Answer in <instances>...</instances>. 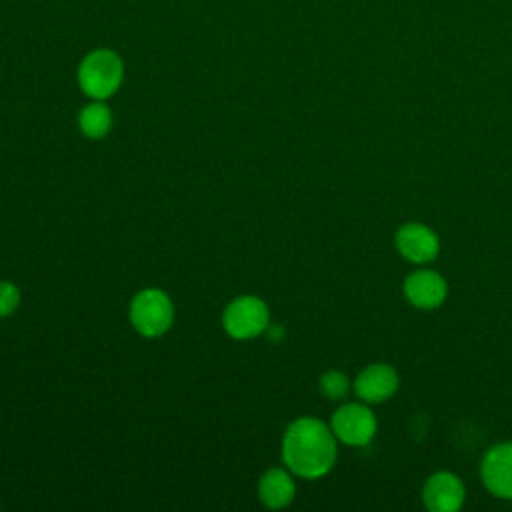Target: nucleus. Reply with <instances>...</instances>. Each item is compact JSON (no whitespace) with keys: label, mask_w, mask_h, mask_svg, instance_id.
<instances>
[{"label":"nucleus","mask_w":512,"mask_h":512,"mask_svg":"<svg viewBox=\"0 0 512 512\" xmlns=\"http://www.w3.org/2000/svg\"><path fill=\"white\" fill-rule=\"evenodd\" d=\"M338 458L332 428L314 416H302L288 424L282 438V460L286 468L302 478L326 476Z\"/></svg>","instance_id":"f257e3e1"},{"label":"nucleus","mask_w":512,"mask_h":512,"mask_svg":"<svg viewBox=\"0 0 512 512\" xmlns=\"http://www.w3.org/2000/svg\"><path fill=\"white\" fill-rule=\"evenodd\" d=\"M124 78L122 58L110 48H96L88 52L78 66V84L82 92L94 100L112 96Z\"/></svg>","instance_id":"f03ea898"},{"label":"nucleus","mask_w":512,"mask_h":512,"mask_svg":"<svg viewBox=\"0 0 512 512\" xmlns=\"http://www.w3.org/2000/svg\"><path fill=\"white\" fill-rule=\"evenodd\" d=\"M394 250L398 258L406 264L426 266L440 260L442 238L436 228L422 220L402 222L392 236Z\"/></svg>","instance_id":"7ed1b4c3"},{"label":"nucleus","mask_w":512,"mask_h":512,"mask_svg":"<svg viewBox=\"0 0 512 512\" xmlns=\"http://www.w3.org/2000/svg\"><path fill=\"white\" fill-rule=\"evenodd\" d=\"M402 296L412 310L432 314L444 308L450 296V284L438 268H412L402 278Z\"/></svg>","instance_id":"20e7f679"},{"label":"nucleus","mask_w":512,"mask_h":512,"mask_svg":"<svg viewBox=\"0 0 512 512\" xmlns=\"http://www.w3.org/2000/svg\"><path fill=\"white\" fill-rule=\"evenodd\" d=\"M378 416L366 402H344L330 416V428L346 446L366 448L378 436Z\"/></svg>","instance_id":"39448f33"},{"label":"nucleus","mask_w":512,"mask_h":512,"mask_svg":"<svg viewBox=\"0 0 512 512\" xmlns=\"http://www.w3.org/2000/svg\"><path fill=\"white\" fill-rule=\"evenodd\" d=\"M402 386L400 370L388 360H372L360 368L352 382L358 400L376 406L396 398Z\"/></svg>","instance_id":"423d86ee"},{"label":"nucleus","mask_w":512,"mask_h":512,"mask_svg":"<svg viewBox=\"0 0 512 512\" xmlns=\"http://www.w3.org/2000/svg\"><path fill=\"white\" fill-rule=\"evenodd\" d=\"M482 486L500 500H512V438L496 440L480 454Z\"/></svg>","instance_id":"0eeeda50"},{"label":"nucleus","mask_w":512,"mask_h":512,"mask_svg":"<svg viewBox=\"0 0 512 512\" xmlns=\"http://www.w3.org/2000/svg\"><path fill=\"white\" fill-rule=\"evenodd\" d=\"M466 496V482L450 468H438L422 480L420 498L430 512H458Z\"/></svg>","instance_id":"6e6552de"},{"label":"nucleus","mask_w":512,"mask_h":512,"mask_svg":"<svg viewBox=\"0 0 512 512\" xmlns=\"http://www.w3.org/2000/svg\"><path fill=\"white\" fill-rule=\"evenodd\" d=\"M174 318V308L162 290L148 288L136 294V298L130 304V320L134 328L142 336H160L164 334Z\"/></svg>","instance_id":"1a4fd4ad"},{"label":"nucleus","mask_w":512,"mask_h":512,"mask_svg":"<svg viewBox=\"0 0 512 512\" xmlns=\"http://www.w3.org/2000/svg\"><path fill=\"white\" fill-rule=\"evenodd\" d=\"M224 330L238 340L262 334L270 324L268 306L256 296H240L232 300L222 316Z\"/></svg>","instance_id":"9d476101"},{"label":"nucleus","mask_w":512,"mask_h":512,"mask_svg":"<svg viewBox=\"0 0 512 512\" xmlns=\"http://www.w3.org/2000/svg\"><path fill=\"white\" fill-rule=\"evenodd\" d=\"M296 484L288 470L270 468L258 482V496L268 508H284L294 500Z\"/></svg>","instance_id":"9b49d317"},{"label":"nucleus","mask_w":512,"mask_h":512,"mask_svg":"<svg viewBox=\"0 0 512 512\" xmlns=\"http://www.w3.org/2000/svg\"><path fill=\"white\" fill-rule=\"evenodd\" d=\"M78 124L82 134H86L88 138H102L112 126L110 108L102 100H94L80 110Z\"/></svg>","instance_id":"f8f14e48"},{"label":"nucleus","mask_w":512,"mask_h":512,"mask_svg":"<svg viewBox=\"0 0 512 512\" xmlns=\"http://www.w3.org/2000/svg\"><path fill=\"white\" fill-rule=\"evenodd\" d=\"M318 390L324 398L332 400V402H342L346 400V396L352 390V382L346 376V372L338 370V368H330L326 370L320 380H318Z\"/></svg>","instance_id":"ddd939ff"},{"label":"nucleus","mask_w":512,"mask_h":512,"mask_svg":"<svg viewBox=\"0 0 512 512\" xmlns=\"http://www.w3.org/2000/svg\"><path fill=\"white\" fill-rule=\"evenodd\" d=\"M20 304V290L12 282H0V316L12 314Z\"/></svg>","instance_id":"4468645a"},{"label":"nucleus","mask_w":512,"mask_h":512,"mask_svg":"<svg viewBox=\"0 0 512 512\" xmlns=\"http://www.w3.org/2000/svg\"><path fill=\"white\" fill-rule=\"evenodd\" d=\"M268 330V338L272 340V342H280L282 338H284V334H286V330H284V326H280V324H274V326H268L266 328Z\"/></svg>","instance_id":"2eb2a0df"}]
</instances>
